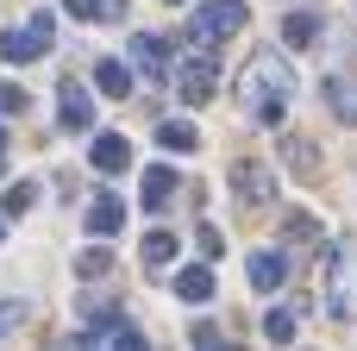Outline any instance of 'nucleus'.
<instances>
[{
    "instance_id": "nucleus-1",
    "label": "nucleus",
    "mask_w": 357,
    "mask_h": 351,
    "mask_svg": "<svg viewBox=\"0 0 357 351\" xmlns=\"http://www.w3.org/2000/svg\"><path fill=\"white\" fill-rule=\"evenodd\" d=\"M238 88H245V119L251 126H282L289 119V100H295V82H289V69H282V57H251V69L238 75Z\"/></svg>"
},
{
    "instance_id": "nucleus-2",
    "label": "nucleus",
    "mask_w": 357,
    "mask_h": 351,
    "mask_svg": "<svg viewBox=\"0 0 357 351\" xmlns=\"http://www.w3.org/2000/svg\"><path fill=\"white\" fill-rule=\"evenodd\" d=\"M326 308L333 320H357V239H339L326 245Z\"/></svg>"
},
{
    "instance_id": "nucleus-3",
    "label": "nucleus",
    "mask_w": 357,
    "mask_h": 351,
    "mask_svg": "<svg viewBox=\"0 0 357 351\" xmlns=\"http://www.w3.org/2000/svg\"><path fill=\"white\" fill-rule=\"evenodd\" d=\"M245 25H251V0H207V6L188 19V38H195L201 50H213V44L238 38Z\"/></svg>"
},
{
    "instance_id": "nucleus-4",
    "label": "nucleus",
    "mask_w": 357,
    "mask_h": 351,
    "mask_svg": "<svg viewBox=\"0 0 357 351\" xmlns=\"http://www.w3.org/2000/svg\"><path fill=\"white\" fill-rule=\"evenodd\" d=\"M75 345H113V351H138V345H144V333H138L132 320H119V308H100V314H88V327L75 333Z\"/></svg>"
},
{
    "instance_id": "nucleus-5",
    "label": "nucleus",
    "mask_w": 357,
    "mask_h": 351,
    "mask_svg": "<svg viewBox=\"0 0 357 351\" xmlns=\"http://www.w3.org/2000/svg\"><path fill=\"white\" fill-rule=\"evenodd\" d=\"M56 38V19L50 13H38L31 25H19V31H0V57H13V63H31L44 44Z\"/></svg>"
},
{
    "instance_id": "nucleus-6",
    "label": "nucleus",
    "mask_w": 357,
    "mask_h": 351,
    "mask_svg": "<svg viewBox=\"0 0 357 351\" xmlns=\"http://www.w3.org/2000/svg\"><path fill=\"white\" fill-rule=\"evenodd\" d=\"M226 176H232V195H238L245 207H270V201H276V182H270V170H264V163L238 157V163H232Z\"/></svg>"
},
{
    "instance_id": "nucleus-7",
    "label": "nucleus",
    "mask_w": 357,
    "mask_h": 351,
    "mask_svg": "<svg viewBox=\"0 0 357 351\" xmlns=\"http://www.w3.org/2000/svg\"><path fill=\"white\" fill-rule=\"evenodd\" d=\"M213 88H220V63H213V57H195V63H182V69H176V94H182L188 107L213 100Z\"/></svg>"
},
{
    "instance_id": "nucleus-8",
    "label": "nucleus",
    "mask_w": 357,
    "mask_h": 351,
    "mask_svg": "<svg viewBox=\"0 0 357 351\" xmlns=\"http://www.w3.org/2000/svg\"><path fill=\"white\" fill-rule=\"evenodd\" d=\"M56 94H63V100H56L63 132H88V126H94V100H88V88H82V82H63Z\"/></svg>"
},
{
    "instance_id": "nucleus-9",
    "label": "nucleus",
    "mask_w": 357,
    "mask_h": 351,
    "mask_svg": "<svg viewBox=\"0 0 357 351\" xmlns=\"http://www.w3.org/2000/svg\"><path fill=\"white\" fill-rule=\"evenodd\" d=\"M126 57H132V69H144L151 82L163 75V63H169V38H157V31H138L132 44H126Z\"/></svg>"
},
{
    "instance_id": "nucleus-10",
    "label": "nucleus",
    "mask_w": 357,
    "mask_h": 351,
    "mask_svg": "<svg viewBox=\"0 0 357 351\" xmlns=\"http://www.w3.org/2000/svg\"><path fill=\"white\" fill-rule=\"evenodd\" d=\"M245 276H251L257 295H276V289L289 283V257H282V251H251V270H245Z\"/></svg>"
},
{
    "instance_id": "nucleus-11",
    "label": "nucleus",
    "mask_w": 357,
    "mask_h": 351,
    "mask_svg": "<svg viewBox=\"0 0 357 351\" xmlns=\"http://www.w3.org/2000/svg\"><path fill=\"white\" fill-rule=\"evenodd\" d=\"M88 163H94V170H100V176H119V170H126V163H132V144H126V138H119V132H100V138H94V144H88Z\"/></svg>"
},
{
    "instance_id": "nucleus-12",
    "label": "nucleus",
    "mask_w": 357,
    "mask_h": 351,
    "mask_svg": "<svg viewBox=\"0 0 357 351\" xmlns=\"http://www.w3.org/2000/svg\"><path fill=\"white\" fill-rule=\"evenodd\" d=\"M320 31H326V19H320V13H307V6H295V13L282 19V44H289V50H307Z\"/></svg>"
},
{
    "instance_id": "nucleus-13",
    "label": "nucleus",
    "mask_w": 357,
    "mask_h": 351,
    "mask_svg": "<svg viewBox=\"0 0 357 351\" xmlns=\"http://www.w3.org/2000/svg\"><path fill=\"white\" fill-rule=\"evenodd\" d=\"M176 188H182V182H176V170H169V163H151V170H144V195H138V201H144V207H169V201H176Z\"/></svg>"
},
{
    "instance_id": "nucleus-14",
    "label": "nucleus",
    "mask_w": 357,
    "mask_h": 351,
    "mask_svg": "<svg viewBox=\"0 0 357 351\" xmlns=\"http://www.w3.org/2000/svg\"><path fill=\"white\" fill-rule=\"evenodd\" d=\"M119 226H126V207H119L113 195H100V201L88 207V232H94V239H113Z\"/></svg>"
},
{
    "instance_id": "nucleus-15",
    "label": "nucleus",
    "mask_w": 357,
    "mask_h": 351,
    "mask_svg": "<svg viewBox=\"0 0 357 351\" xmlns=\"http://www.w3.org/2000/svg\"><path fill=\"white\" fill-rule=\"evenodd\" d=\"M176 295H182V301H213V270H207V264L176 270Z\"/></svg>"
},
{
    "instance_id": "nucleus-16",
    "label": "nucleus",
    "mask_w": 357,
    "mask_h": 351,
    "mask_svg": "<svg viewBox=\"0 0 357 351\" xmlns=\"http://www.w3.org/2000/svg\"><path fill=\"white\" fill-rule=\"evenodd\" d=\"M326 100H333L339 119H351V126H357V75H326Z\"/></svg>"
},
{
    "instance_id": "nucleus-17",
    "label": "nucleus",
    "mask_w": 357,
    "mask_h": 351,
    "mask_svg": "<svg viewBox=\"0 0 357 351\" xmlns=\"http://www.w3.org/2000/svg\"><path fill=\"white\" fill-rule=\"evenodd\" d=\"M94 82H100V94H107V100H126V94H132V69H126V63H113V57H100Z\"/></svg>"
},
{
    "instance_id": "nucleus-18",
    "label": "nucleus",
    "mask_w": 357,
    "mask_h": 351,
    "mask_svg": "<svg viewBox=\"0 0 357 351\" xmlns=\"http://www.w3.org/2000/svg\"><path fill=\"white\" fill-rule=\"evenodd\" d=\"M282 163H289L295 176H320V151H314L307 138H282Z\"/></svg>"
},
{
    "instance_id": "nucleus-19",
    "label": "nucleus",
    "mask_w": 357,
    "mask_h": 351,
    "mask_svg": "<svg viewBox=\"0 0 357 351\" xmlns=\"http://www.w3.org/2000/svg\"><path fill=\"white\" fill-rule=\"evenodd\" d=\"M176 264V232H144V270H169Z\"/></svg>"
},
{
    "instance_id": "nucleus-20",
    "label": "nucleus",
    "mask_w": 357,
    "mask_h": 351,
    "mask_svg": "<svg viewBox=\"0 0 357 351\" xmlns=\"http://www.w3.org/2000/svg\"><path fill=\"white\" fill-rule=\"evenodd\" d=\"M75 19H100V25H119L126 19V0H63Z\"/></svg>"
},
{
    "instance_id": "nucleus-21",
    "label": "nucleus",
    "mask_w": 357,
    "mask_h": 351,
    "mask_svg": "<svg viewBox=\"0 0 357 351\" xmlns=\"http://www.w3.org/2000/svg\"><path fill=\"white\" fill-rule=\"evenodd\" d=\"M157 144L182 157V151H195L201 138H195V126H188V119H163V126H157Z\"/></svg>"
},
{
    "instance_id": "nucleus-22",
    "label": "nucleus",
    "mask_w": 357,
    "mask_h": 351,
    "mask_svg": "<svg viewBox=\"0 0 357 351\" xmlns=\"http://www.w3.org/2000/svg\"><path fill=\"white\" fill-rule=\"evenodd\" d=\"M75 270H82V276L94 283V276H107V270H113V251H107V245H88V251L75 257Z\"/></svg>"
},
{
    "instance_id": "nucleus-23",
    "label": "nucleus",
    "mask_w": 357,
    "mask_h": 351,
    "mask_svg": "<svg viewBox=\"0 0 357 351\" xmlns=\"http://www.w3.org/2000/svg\"><path fill=\"white\" fill-rule=\"evenodd\" d=\"M31 201H38V182H13V188H6V201H0V207H6V214H25V207H31Z\"/></svg>"
},
{
    "instance_id": "nucleus-24",
    "label": "nucleus",
    "mask_w": 357,
    "mask_h": 351,
    "mask_svg": "<svg viewBox=\"0 0 357 351\" xmlns=\"http://www.w3.org/2000/svg\"><path fill=\"white\" fill-rule=\"evenodd\" d=\"M264 333H270L276 345H289V339H295V314H289V308H276V314L264 320Z\"/></svg>"
},
{
    "instance_id": "nucleus-25",
    "label": "nucleus",
    "mask_w": 357,
    "mask_h": 351,
    "mask_svg": "<svg viewBox=\"0 0 357 351\" xmlns=\"http://www.w3.org/2000/svg\"><path fill=\"white\" fill-rule=\"evenodd\" d=\"M282 232H289V239H320V220H314V214H289Z\"/></svg>"
},
{
    "instance_id": "nucleus-26",
    "label": "nucleus",
    "mask_w": 357,
    "mask_h": 351,
    "mask_svg": "<svg viewBox=\"0 0 357 351\" xmlns=\"http://www.w3.org/2000/svg\"><path fill=\"white\" fill-rule=\"evenodd\" d=\"M195 245H201V257H207V264H213V257L226 251V239H220V226H207V220H201V232H195Z\"/></svg>"
},
{
    "instance_id": "nucleus-27",
    "label": "nucleus",
    "mask_w": 357,
    "mask_h": 351,
    "mask_svg": "<svg viewBox=\"0 0 357 351\" xmlns=\"http://www.w3.org/2000/svg\"><path fill=\"white\" fill-rule=\"evenodd\" d=\"M0 113H25V88L19 82H0Z\"/></svg>"
},
{
    "instance_id": "nucleus-28",
    "label": "nucleus",
    "mask_w": 357,
    "mask_h": 351,
    "mask_svg": "<svg viewBox=\"0 0 357 351\" xmlns=\"http://www.w3.org/2000/svg\"><path fill=\"white\" fill-rule=\"evenodd\" d=\"M19 320H25V301H0V339H6Z\"/></svg>"
},
{
    "instance_id": "nucleus-29",
    "label": "nucleus",
    "mask_w": 357,
    "mask_h": 351,
    "mask_svg": "<svg viewBox=\"0 0 357 351\" xmlns=\"http://www.w3.org/2000/svg\"><path fill=\"white\" fill-rule=\"evenodd\" d=\"M188 345H201V351H220V327H207V320H201V327L188 333Z\"/></svg>"
},
{
    "instance_id": "nucleus-30",
    "label": "nucleus",
    "mask_w": 357,
    "mask_h": 351,
    "mask_svg": "<svg viewBox=\"0 0 357 351\" xmlns=\"http://www.w3.org/2000/svg\"><path fill=\"white\" fill-rule=\"evenodd\" d=\"M0 157H6V132H0Z\"/></svg>"
},
{
    "instance_id": "nucleus-31",
    "label": "nucleus",
    "mask_w": 357,
    "mask_h": 351,
    "mask_svg": "<svg viewBox=\"0 0 357 351\" xmlns=\"http://www.w3.org/2000/svg\"><path fill=\"white\" fill-rule=\"evenodd\" d=\"M169 6H182V0H169Z\"/></svg>"
},
{
    "instance_id": "nucleus-32",
    "label": "nucleus",
    "mask_w": 357,
    "mask_h": 351,
    "mask_svg": "<svg viewBox=\"0 0 357 351\" xmlns=\"http://www.w3.org/2000/svg\"><path fill=\"white\" fill-rule=\"evenodd\" d=\"M0 239H6V226H0Z\"/></svg>"
}]
</instances>
